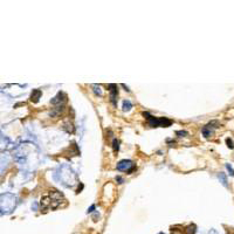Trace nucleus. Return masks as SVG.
<instances>
[{"mask_svg": "<svg viewBox=\"0 0 234 234\" xmlns=\"http://www.w3.org/2000/svg\"><path fill=\"white\" fill-rule=\"evenodd\" d=\"M62 201H64L62 193H60L59 191H50L47 194L42 196L40 205L43 209H55L61 206Z\"/></svg>", "mask_w": 234, "mask_h": 234, "instance_id": "f257e3e1", "label": "nucleus"}, {"mask_svg": "<svg viewBox=\"0 0 234 234\" xmlns=\"http://www.w3.org/2000/svg\"><path fill=\"white\" fill-rule=\"evenodd\" d=\"M143 116L146 117V119L149 121V124L152 128H157V126H170L172 124V121L166 118V117H153L151 116L149 112H143Z\"/></svg>", "mask_w": 234, "mask_h": 234, "instance_id": "f03ea898", "label": "nucleus"}, {"mask_svg": "<svg viewBox=\"0 0 234 234\" xmlns=\"http://www.w3.org/2000/svg\"><path fill=\"white\" fill-rule=\"evenodd\" d=\"M116 167H117V170H119V171H128L129 173L132 171V170H135L134 163L131 162V160H129V159H123V160L118 162Z\"/></svg>", "mask_w": 234, "mask_h": 234, "instance_id": "7ed1b4c3", "label": "nucleus"}, {"mask_svg": "<svg viewBox=\"0 0 234 234\" xmlns=\"http://www.w3.org/2000/svg\"><path fill=\"white\" fill-rule=\"evenodd\" d=\"M214 125H219V123L216 122V121H212L211 123H208L207 125H205L204 128H203V130H201V132H203V135H204V137H206V138H208L209 136H212L213 135V131H214V129H216V126Z\"/></svg>", "mask_w": 234, "mask_h": 234, "instance_id": "20e7f679", "label": "nucleus"}, {"mask_svg": "<svg viewBox=\"0 0 234 234\" xmlns=\"http://www.w3.org/2000/svg\"><path fill=\"white\" fill-rule=\"evenodd\" d=\"M109 88V91H110V101H111V103L114 104V107H116L117 105V86L116 84H114V83H111V84H109L108 86Z\"/></svg>", "mask_w": 234, "mask_h": 234, "instance_id": "39448f33", "label": "nucleus"}, {"mask_svg": "<svg viewBox=\"0 0 234 234\" xmlns=\"http://www.w3.org/2000/svg\"><path fill=\"white\" fill-rule=\"evenodd\" d=\"M63 97H64L63 92H61V91H60V92H59V94L55 96L54 99L50 101V103H52V104H54V105H57V107H60V105H61V103H63V102H64V99H63Z\"/></svg>", "mask_w": 234, "mask_h": 234, "instance_id": "423d86ee", "label": "nucleus"}, {"mask_svg": "<svg viewBox=\"0 0 234 234\" xmlns=\"http://www.w3.org/2000/svg\"><path fill=\"white\" fill-rule=\"evenodd\" d=\"M41 95H42V91L40 89H34L32 91V94H31V101L33 102V103H37L39 102V99L41 97Z\"/></svg>", "mask_w": 234, "mask_h": 234, "instance_id": "0eeeda50", "label": "nucleus"}, {"mask_svg": "<svg viewBox=\"0 0 234 234\" xmlns=\"http://www.w3.org/2000/svg\"><path fill=\"white\" fill-rule=\"evenodd\" d=\"M131 108H132V104H131V102L129 99L123 101V111H130Z\"/></svg>", "mask_w": 234, "mask_h": 234, "instance_id": "6e6552de", "label": "nucleus"}, {"mask_svg": "<svg viewBox=\"0 0 234 234\" xmlns=\"http://www.w3.org/2000/svg\"><path fill=\"white\" fill-rule=\"evenodd\" d=\"M112 149H114V151H115V152H117V151L119 150V141L116 139V138L112 141Z\"/></svg>", "mask_w": 234, "mask_h": 234, "instance_id": "1a4fd4ad", "label": "nucleus"}, {"mask_svg": "<svg viewBox=\"0 0 234 234\" xmlns=\"http://www.w3.org/2000/svg\"><path fill=\"white\" fill-rule=\"evenodd\" d=\"M92 88H94V91H95V94H96V95H99V96L102 95V90H101V87H99V86L94 84V86H92Z\"/></svg>", "mask_w": 234, "mask_h": 234, "instance_id": "9d476101", "label": "nucleus"}, {"mask_svg": "<svg viewBox=\"0 0 234 234\" xmlns=\"http://www.w3.org/2000/svg\"><path fill=\"white\" fill-rule=\"evenodd\" d=\"M219 179H221L222 184H224L225 186H227V179H226V176L224 174V173H220V174H219Z\"/></svg>", "mask_w": 234, "mask_h": 234, "instance_id": "9b49d317", "label": "nucleus"}, {"mask_svg": "<svg viewBox=\"0 0 234 234\" xmlns=\"http://www.w3.org/2000/svg\"><path fill=\"white\" fill-rule=\"evenodd\" d=\"M226 144H227V146H228L229 149H234V143L231 138H227V139H226Z\"/></svg>", "mask_w": 234, "mask_h": 234, "instance_id": "f8f14e48", "label": "nucleus"}, {"mask_svg": "<svg viewBox=\"0 0 234 234\" xmlns=\"http://www.w3.org/2000/svg\"><path fill=\"white\" fill-rule=\"evenodd\" d=\"M226 167H227V170L229 171V174H231V176H234V170L232 169V166H231L229 164H226Z\"/></svg>", "mask_w": 234, "mask_h": 234, "instance_id": "ddd939ff", "label": "nucleus"}, {"mask_svg": "<svg viewBox=\"0 0 234 234\" xmlns=\"http://www.w3.org/2000/svg\"><path fill=\"white\" fill-rule=\"evenodd\" d=\"M194 226H190L189 228H187V233L189 234H194Z\"/></svg>", "mask_w": 234, "mask_h": 234, "instance_id": "4468645a", "label": "nucleus"}, {"mask_svg": "<svg viewBox=\"0 0 234 234\" xmlns=\"http://www.w3.org/2000/svg\"><path fill=\"white\" fill-rule=\"evenodd\" d=\"M116 181H118L119 184H122V183H123L124 180H123V178H122V177H119V176H117V177H116Z\"/></svg>", "mask_w": 234, "mask_h": 234, "instance_id": "2eb2a0df", "label": "nucleus"}, {"mask_svg": "<svg viewBox=\"0 0 234 234\" xmlns=\"http://www.w3.org/2000/svg\"><path fill=\"white\" fill-rule=\"evenodd\" d=\"M177 135H180V137H183V135H187L186 131H177Z\"/></svg>", "mask_w": 234, "mask_h": 234, "instance_id": "dca6fc26", "label": "nucleus"}, {"mask_svg": "<svg viewBox=\"0 0 234 234\" xmlns=\"http://www.w3.org/2000/svg\"><path fill=\"white\" fill-rule=\"evenodd\" d=\"M94 209H95V205H91V206H90V208H88V213H90V212H92Z\"/></svg>", "mask_w": 234, "mask_h": 234, "instance_id": "f3484780", "label": "nucleus"}, {"mask_svg": "<svg viewBox=\"0 0 234 234\" xmlns=\"http://www.w3.org/2000/svg\"><path fill=\"white\" fill-rule=\"evenodd\" d=\"M122 87H123V88H125V90H126V91H130V89H129V88L126 87L125 84H122Z\"/></svg>", "mask_w": 234, "mask_h": 234, "instance_id": "a211bd4d", "label": "nucleus"}, {"mask_svg": "<svg viewBox=\"0 0 234 234\" xmlns=\"http://www.w3.org/2000/svg\"><path fill=\"white\" fill-rule=\"evenodd\" d=\"M159 234H164V233H159Z\"/></svg>", "mask_w": 234, "mask_h": 234, "instance_id": "6ab92c4d", "label": "nucleus"}]
</instances>
